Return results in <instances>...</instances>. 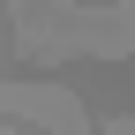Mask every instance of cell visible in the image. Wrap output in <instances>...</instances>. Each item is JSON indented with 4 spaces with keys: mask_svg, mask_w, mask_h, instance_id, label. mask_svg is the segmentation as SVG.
Masks as SVG:
<instances>
[{
    "mask_svg": "<svg viewBox=\"0 0 135 135\" xmlns=\"http://www.w3.org/2000/svg\"><path fill=\"white\" fill-rule=\"evenodd\" d=\"M0 98H8L15 113H30V120H45L53 135H83V113H75V98H68V90H23V83H8Z\"/></svg>",
    "mask_w": 135,
    "mask_h": 135,
    "instance_id": "1",
    "label": "cell"
}]
</instances>
